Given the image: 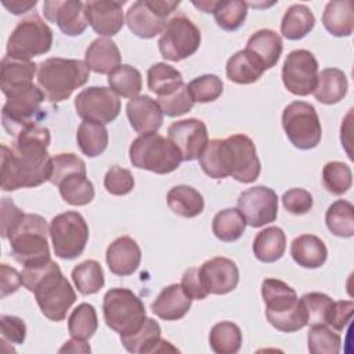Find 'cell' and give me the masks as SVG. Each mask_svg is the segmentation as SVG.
Returning a JSON list of instances; mask_svg holds the SVG:
<instances>
[{
  "instance_id": "6da1fadb",
  "label": "cell",
  "mask_w": 354,
  "mask_h": 354,
  "mask_svg": "<svg viewBox=\"0 0 354 354\" xmlns=\"http://www.w3.org/2000/svg\"><path fill=\"white\" fill-rule=\"evenodd\" d=\"M50 130L37 123L25 127L11 148L1 145L0 180L3 191L37 187L50 180Z\"/></svg>"
},
{
  "instance_id": "7a4b0ae2",
  "label": "cell",
  "mask_w": 354,
  "mask_h": 354,
  "mask_svg": "<svg viewBox=\"0 0 354 354\" xmlns=\"http://www.w3.org/2000/svg\"><path fill=\"white\" fill-rule=\"evenodd\" d=\"M199 165L214 180L232 177L243 184L256 181L261 170L254 142L245 134L210 140L199 156Z\"/></svg>"
},
{
  "instance_id": "3957f363",
  "label": "cell",
  "mask_w": 354,
  "mask_h": 354,
  "mask_svg": "<svg viewBox=\"0 0 354 354\" xmlns=\"http://www.w3.org/2000/svg\"><path fill=\"white\" fill-rule=\"evenodd\" d=\"M22 285L35 295L41 314L50 321L59 322L76 301V293L61 268L51 259L25 266L21 271Z\"/></svg>"
},
{
  "instance_id": "277c9868",
  "label": "cell",
  "mask_w": 354,
  "mask_h": 354,
  "mask_svg": "<svg viewBox=\"0 0 354 354\" xmlns=\"http://www.w3.org/2000/svg\"><path fill=\"white\" fill-rule=\"evenodd\" d=\"M90 69L84 61L47 58L39 64L37 84L50 102L68 100L72 93L87 83Z\"/></svg>"
},
{
  "instance_id": "5b68a950",
  "label": "cell",
  "mask_w": 354,
  "mask_h": 354,
  "mask_svg": "<svg viewBox=\"0 0 354 354\" xmlns=\"http://www.w3.org/2000/svg\"><path fill=\"white\" fill-rule=\"evenodd\" d=\"M267 321L281 332H296L304 328L306 313L296 290L281 279L266 278L261 282Z\"/></svg>"
},
{
  "instance_id": "8992f818",
  "label": "cell",
  "mask_w": 354,
  "mask_h": 354,
  "mask_svg": "<svg viewBox=\"0 0 354 354\" xmlns=\"http://www.w3.org/2000/svg\"><path fill=\"white\" fill-rule=\"evenodd\" d=\"M48 235L50 225H47V221L39 214L26 213L17 230L8 236L11 256L24 267L51 259Z\"/></svg>"
},
{
  "instance_id": "52a82bcc",
  "label": "cell",
  "mask_w": 354,
  "mask_h": 354,
  "mask_svg": "<svg viewBox=\"0 0 354 354\" xmlns=\"http://www.w3.org/2000/svg\"><path fill=\"white\" fill-rule=\"evenodd\" d=\"M129 156L134 167L156 174L171 173L183 162L176 145L158 133L141 134L133 140Z\"/></svg>"
},
{
  "instance_id": "ba28073f",
  "label": "cell",
  "mask_w": 354,
  "mask_h": 354,
  "mask_svg": "<svg viewBox=\"0 0 354 354\" xmlns=\"http://www.w3.org/2000/svg\"><path fill=\"white\" fill-rule=\"evenodd\" d=\"M102 313L105 324L119 336L137 332L147 319L144 303L126 288H113L105 293Z\"/></svg>"
},
{
  "instance_id": "9c48e42d",
  "label": "cell",
  "mask_w": 354,
  "mask_h": 354,
  "mask_svg": "<svg viewBox=\"0 0 354 354\" xmlns=\"http://www.w3.org/2000/svg\"><path fill=\"white\" fill-rule=\"evenodd\" d=\"M53 44L51 28L33 14L22 21L11 32L7 41V55L30 61V58L46 54Z\"/></svg>"
},
{
  "instance_id": "30bf717a",
  "label": "cell",
  "mask_w": 354,
  "mask_h": 354,
  "mask_svg": "<svg viewBox=\"0 0 354 354\" xmlns=\"http://www.w3.org/2000/svg\"><path fill=\"white\" fill-rule=\"evenodd\" d=\"M282 127L289 141L299 149L315 148L322 137V127L315 108L304 101H293L282 112Z\"/></svg>"
},
{
  "instance_id": "8fae6325",
  "label": "cell",
  "mask_w": 354,
  "mask_h": 354,
  "mask_svg": "<svg viewBox=\"0 0 354 354\" xmlns=\"http://www.w3.org/2000/svg\"><path fill=\"white\" fill-rule=\"evenodd\" d=\"M50 238L55 256L64 260L79 257L88 241V225L77 212H65L50 223Z\"/></svg>"
},
{
  "instance_id": "7c38bea8",
  "label": "cell",
  "mask_w": 354,
  "mask_h": 354,
  "mask_svg": "<svg viewBox=\"0 0 354 354\" xmlns=\"http://www.w3.org/2000/svg\"><path fill=\"white\" fill-rule=\"evenodd\" d=\"M201 32L185 15H176L167 21L158 41L165 59L178 62L196 53L201 46Z\"/></svg>"
},
{
  "instance_id": "4fadbf2b",
  "label": "cell",
  "mask_w": 354,
  "mask_h": 354,
  "mask_svg": "<svg viewBox=\"0 0 354 354\" xmlns=\"http://www.w3.org/2000/svg\"><path fill=\"white\" fill-rule=\"evenodd\" d=\"M180 6L177 0H140L126 12L129 29L141 39H152L166 28V18Z\"/></svg>"
},
{
  "instance_id": "5bb4252c",
  "label": "cell",
  "mask_w": 354,
  "mask_h": 354,
  "mask_svg": "<svg viewBox=\"0 0 354 354\" xmlns=\"http://www.w3.org/2000/svg\"><path fill=\"white\" fill-rule=\"evenodd\" d=\"M44 98L41 88L36 84L7 98L1 111V122L6 131L17 137L25 127L37 123L40 105Z\"/></svg>"
},
{
  "instance_id": "9a60e30c",
  "label": "cell",
  "mask_w": 354,
  "mask_h": 354,
  "mask_svg": "<svg viewBox=\"0 0 354 354\" xmlns=\"http://www.w3.org/2000/svg\"><path fill=\"white\" fill-rule=\"evenodd\" d=\"M122 102L119 95L108 87L83 88L75 98V109L83 120L95 123H111L120 113Z\"/></svg>"
},
{
  "instance_id": "2e32d148",
  "label": "cell",
  "mask_w": 354,
  "mask_h": 354,
  "mask_svg": "<svg viewBox=\"0 0 354 354\" xmlns=\"http://www.w3.org/2000/svg\"><path fill=\"white\" fill-rule=\"evenodd\" d=\"M318 76V62L308 50L290 51L282 66L283 86L295 95H308L313 93Z\"/></svg>"
},
{
  "instance_id": "e0dca14e",
  "label": "cell",
  "mask_w": 354,
  "mask_h": 354,
  "mask_svg": "<svg viewBox=\"0 0 354 354\" xmlns=\"http://www.w3.org/2000/svg\"><path fill=\"white\" fill-rule=\"evenodd\" d=\"M238 210L246 224L253 228L275 221L278 216V196L274 189L257 185L243 191L238 198Z\"/></svg>"
},
{
  "instance_id": "ac0fdd59",
  "label": "cell",
  "mask_w": 354,
  "mask_h": 354,
  "mask_svg": "<svg viewBox=\"0 0 354 354\" xmlns=\"http://www.w3.org/2000/svg\"><path fill=\"white\" fill-rule=\"evenodd\" d=\"M167 138L176 145L185 162L199 159L209 142L206 124L195 118L171 123L167 129Z\"/></svg>"
},
{
  "instance_id": "d6986e66",
  "label": "cell",
  "mask_w": 354,
  "mask_h": 354,
  "mask_svg": "<svg viewBox=\"0 0 354 354\" xmlns=\"http://www.w3.org/2000/svg\"><path fill=\"white\" fill-rule=\"evenodd\" d=\"M43 14L66 36H79L88 25L84 3L79 0H47L43 3Z\"/></svg>"
},
{
  "instance_id": "ffe728a7",
  "label": "cell",
  "mask_w": 354,
  "mask_h": 354,
  "mask_svg": "<svg viewBox=\"0 0 354 354\" xmlns=\"http://www.w3.org/2000/svg\"><path fill=\"white\" fill-rule=\"evenodd\" d=\"M198 270L209 295H227L239 282L238 266L228 257H213L205 261Z\"/></svg>"
},
{
  "instance_id": "44dd1931",
  "label": "cell",
  "mask_w": 354,
  "mask_h": 354,
  "mask_svg": "<svg viewBox=\"0 0 354 354\" xmlns=\"http://www.w3.org/2000/svg\"><path fill=\"white\" fill-rule=\"evenodd\" d=\"M126 1L94 0L84 3V12L88 24L101 36H115L124 24L122 6Z\"/></svg>"
},
{
  "instance_id": "7402d4cb",
  "label": "cell",
  "mask_w": 354,
  "mask_h": 354,
  "mask_svg": "<svg viewBox=\"0 0 354 354\" xmlns=\"http://www.w3.org/2000/svg\"><path fill=\"white\" fill-rule=\"evenodd\" d=\"M39 65L32 61L6 55L0 66V86L3 94L10 98L33 86V77Z\"/></svg>"
},
{
  "instance_id": "603a6c76",
  "label": "cell",
  "mask_w": 354,
  "mask_h": 354,
  "mask_svg": "<svg viewBox=\"0 0 354 354\" xmlns=\"http://www.w3.org/2000/svg\"><path fill=\"white\" fill-rule=\"evenodd\" d=\"M130 126L141 134L156 133L163 122V112L158 102L149 95H137L126 105Z\"/></svg>"
},
{
  "instance_id": "cb8c5ba5",
  "label": "cell",
  "mask_w": 354,
  "mask_h": 354,
  "mask_svg": "<svg viewBox=\"0 0 354 354\" xmlns=\"http://www.w3.org/2000/svg\"><path fill=\"white\" fill-rule=\"evenodd\" d=\"M160 326L152 319L147 318L144 325L134 333L120 336V342L124 348L130 353L148 354V353H163V351H178L170 344V342L160 337Z\"/></svg>"
},
{
  "instance_id": "d4e9b609",
  "label": "cell",
  "mask_w": 354,
  "mask_h": 354,
  "mask_svg": "<svg viewBox=\"0 0 354 354\" xmlns=\"http://www.w3.org/2000/svg\"><path fill=\"white\" fill-rule=\"evenodd\" d=\"M106 264L109 271L119 277L131 275L140 266L141 249L130 236L115 239L106 249Z\"/></svg>"
},
{
  "instance_id": "484cf974",
  "label": "cell",
  "mask_w": 354,
  "mask_h": 354,
  "mask_svg": "<svg viewBox=\"0 0 354 354\" xmlns=\"http://www.w3.org/2000/svg\"><path fill=\"white\" fill-rule=\"evenodd\" d=\"M191 301L180 283H171L162 289L151 304L152 313L165 321H177L185 317L191 308Z\"/></svg>"
},
{
  "instance_id": "4316f807",
  "label": "cell",
  "mask_w": 354,
  "mask_h": 354,
  "mask_svg": "<svg viewBox=\"0 0 354 354\" xmlns=\"http://www.w3.org/2000/svg\"><path fill=\"white\" fill-rule=\"evenodd\" d=\"M84 62L95 73L111 75L122 65V55L115 41L106 37H98L87 47Z\"/></svg>"
},
{
  "instance_id": "83f0119b",
  "label": "cell",
  "mask_w": 354,
  "mask_h": 354,
  "mask_svg": "<svg viewBox=\"0 0 354 354\" xmlns=\"http://www.w3.org/2000/svg\"><path fill=\"white\" fill-rule=\"evenodd\" d=\"M282 48V39L277 32L271 29H260L249 37L245 50L260 62L264 71H267L277 65Z\"/></svg>"
},
{
  "instance_id": "f1b7e54d",
  "label": "cell",
  "mask_w": 354,
  "mask_h": 354,
  "mask_svg": "<svg viewBox=\"0 0 354 354\" xmlns=\"http://www.w3.org/2000/svg\"><path fill=\"white\" fill-rule=\"evenodd\" d=\"M290 254L299 266L304 268H318L325 263L328 249L318 236L303 234L292 241Z\"/></svg>"
},
{
  "instance_id": "f546056e",
  "label": "cell",
  "mask_w": 354,
  "mask_h": 354,
  "mask_svg": "<svg viewBox=\"0 0 354 354\" xmlns=\"http://www.w3.org/2000/svg\"><path fill=\"white\" fill-rule=\"evenodd\" d=\"M347 88L348 83L344 72L337 68H326L318 73L313 94L317 101L332 105L344 98Z\"/></svg>"
},
{
  "instance_id": "4dcf8cb0",
  "label": "cell",
  "mask_w": 354,
  "mask_h": 354,
  "mask_svg": "<svg viewBox=\"0 0 354 354\" xmlns=\"http://www.w3.org/2000/svg\"><path fill=\"white\" fill-rule=\"evenodd\" d=\"M324 28L336 37H346L354 29V11L350 0L329 1L322 14Z\"/></svg>"
},
{
  "instance_id": "1f68e13d",
  "label": "cell",
  "mask_w": 354,
  "mask_h": 354,
  "mask_svg": "<svg viewBox=\"0 0 354 354\" xmlns=\"http://www.w3.org/2000/svg\"><path fill=\"white\" fill-rule=\"evenodd\" d=\"M166 201L173 213L185 218L199 216L205 207L202 194L189 185H176L170 188Z\"/></svg>"
},
{
  "instance_id": "d6a6232c",
  "label": "cell",
  "mask_w": 354,
  "mask_h": 354,
  "mask_svg": "<svg viewBox=\"0 0 354 354\" xmlns=\"http://www.w3.org/2000/svg\"><path fill=\"white\" fill-rule=\"evenodd\" d=\"M286 249V236L279 227H267L261 230L253 241V253L261 263H274L279 260Z\"/></svg>"
},
{
  "instance_id": "836d02e7",
  "label": "cell",
  "mask_w": 354,
  "mask_h": 354,
  "mask_svg": "<svg viewBox=\"0 0 354 354\" xmlns=\"http://www.w3.org/2000/svg\"><path fill=\"white\" fill-rule=\"evenodd\" d=\"M315 25L311 10L304 4L290 6L281 21V33L288 40H300L307 36Z\"/></svg>"
},
{
  "instance_id": "e575fe53",
  "label": "cell",
  "mask_w": 354,
  "mask_h": 354,
  "mask_svg": "<svg viewBox=\"0 0 354 354\" xmlns=\"http://www.w3.org/2000/svg\"><path fill=\"white\" fill-rule=\"evenodd\" d=\"M225 72L231 82L238 84H250L261 77L264 68L250 53L241 50L230 57L227 61Z\"/></svg>"
},
{
  "instance_id": "d590c367",
  "label": "cell",
  "mask_w": 354,
  "mask_h": 354,
  "mask_svg": "<svg viewBox=\"0 0 354 354\" xmlns=\"http://www.w3.org/2000/svg\"><path fill=\"white\" fill-rule=\"evenodd\" d=\"M76 140L80 151L88 156H100L108 147V130L105 124L83 120L77 129Z\"/></svg>"
},
{
  "instance_id": "8d00e7d4",
  "label": "cell",
  "mask_w": 354,
  "mask_h": 354,
  "mask_svg": "<svg viewBox=\"0 0 354 354\" xmlns=\"http://www.w3.org/2000/svg\"><path fill=\"white\" fill-rule=\"evenodd\" d=\"M209 344L216 354H235L242 346V332L236 324L221 321L212 328Z\"/></svg>"
},
{
  "instance_id": "74e56055",
  "label": "cell",
  "mask_w": 354,
  "mask_h": 354,
  "mask_svg": "<svg viewBox=\"0 0 354 354\" xmlns=\"http://www.w3.org/2000/svg\"><path fill=\"white\" fill-rule=\"evenodd\" d=\"M147 80L148 88L152 93L158 94V97L167 95L177 90L181 84H184L183 75L180 73V71L165 62L153 64L148 69Z\"/></svg>"
},
{
  "instance_id": "f35d334b",
  "label": "cell",
  "mask_w": 354,
  "mask_h": 354,
  "mask_svg": "<svg viewBox=\"0 0 354 354\" xmlns=\"http://www.w3.org/2000/svg\"><path fill=\"white\" fill-rule=\"evenodd\" d=\"M328 230L340 238L354 235V207L348 201L339 199L333 202L325 214Z\"/></svg>"
},
{
  "instance_id": "ab89813d",
  "label": "cell",
  "mask_w": 354,
  "mask_h": 354,
  "mask_svg": "<svg viewBox=\"0 0 354 354\" xmlns=\"http://www.w3.org/2000/svg\"><path fill=\"white\" fill-rule=\"evenodd\" d=\"M62 199L72 206H84L94 199V185L86 174H71L58 185Z\"/></svg>"
},
{
  "instance_id": "60d3db41",
  "label": "cell",
  "mask_w": 354,
  "mask_h": 354,
  "mask_svg": "<svg viewBox=\"0 0 354 354\" xmlns=\"http://www.w3.org/2000/svg\"><path fill=\"white\" fill-rule=\"evenodd\" d=\"M245 228L246 221L238 209H224L213 217V234L223 242H234L239 239Z\"/></svg>"
},
{
  "instance_id": "b9f144b4",
  "label": "cell",
  "mask_w": 354,
  "mask_h": 354,
  "mask_svg": "<svg viewBox=\"0 0 354 354\" xmlns=\"http://www.w3.org/2000/svg\"><path fill=\"white\" fill-rule=\"evenodd\" d=\"M108 84L119 97L134 98L142 88V79L138 69L123 64L108 75Z\"/></svg>"
},
{
  "instance_id": "7bdbcfd3",
  "label": "cell",
  "mask_w": 354,
  "mask_h": 354,
  "mask_svg": "<svg viewBox=\"0 0 354 354\" xmlns=\"http://www.w3.org/2000/svg\"><path fill=\"white\" fill-rule=\"evenodd\" d=\"M72 281L82 295H94L104 286V271L98 261L86 260L72 270Z\"/></svg>"
},
{
  "instance_id": "ee69618b",
  "label": "cell",
  "mask_w": 354,
  "mask_h": 354,
  "mask_svg": "<svg viewBox=\"0 0 354 354\" xmlns=\"http://www.w3.org/2000/svg\"><path fill=\"white\" fill-rule=\"evenodd\" d=\"M98 328V318L94 306L88 303L79 304L68 318V332L71 337L87 340Z\"/></svg>"
},
{
  "instance_id": "f6af8a7d",
  "label": "cell",
  "mask_w": 354,
  "mask_h": 354,
  "mask_svg": "<svg viewBox=\"0 0 354 354\" xmlns=\"http://www.w3.org/2000/svg\"><path fill=\"white\" fill-rule=\"evenodd\" d=\"M213 14L221 29L232 32L243 25L248 15V4L242 0H218Z\"/></svg>"
},
{
  "instance_id": "bcb514c9",
  "label": "cell",
  "mask_w": 354,
  "mask_h": 354,
  "mask_svg": "<svg viewBox=\"0 0 354 354\" xmlns=\"http://www.w3.org/2000/svg\"><path fill=\"white\" fill-rule=\"evenodd\" d=\"M301 306L306 313V324L310 326L315 325H328V319L332 311L333 300L319 292L306 293L300 299Z\"/></svg>"
},
{
  "instance_id": "7dc6e473",
  "label": "cell",
  "mask_w": 354,
  "mask_h": 354,
  "mask_svg": "<svg viewBox=\"0 0 354 354\" xmlns=\"http://www.w3.org/2000/svg\"><path fill=\"white\" fill-rule=\"evenodd\" d=\"M322 183L328 192L343 195L353 184L351 169L343 162H328L322 169Z\"/></svg>"
},
{
  "instance_id": "c3c4849f",
  "label": "cell",
  "mask_w": 354,
  "mask_h": 354,
  "mask_svg": "<svg viewBox=\"0 0 354 354\" xmlns=\"http://www.w3.org/2000/svg\"><path fill=\"white\" fill-rule=\"evenodd\" d=\"M307 342L311 354H337L342 347L340 336L328 325L311 326Z\"/></svg>"
},
{
  "instance_id": "681fc988",
  "label": "cell",
  "mask_w": 354,
  "mask_h": 354,
  "mask_svg": "<svg viewBox=\"0 0 354 354\" xmlns=\"http://www.w3.org/2000/svg\"><path fill=\"white\" fill-rule=\"evenodd\" d=\"M187 86L194 102H212L223 94V82L213 73L195 77Z\"/></svg>"
},
{
  "instance_id": "f907efd6",
  "label": "cell",
  "mask_w": 354,
  "mask_h": 354,
  "mask_svg": "<svg viewBox=\"0 0 354 354\" xmlns=\"http://www.w3.org/2000/svg\"><path fill=\"white\" fill-rule=\"evenodd\" d=\"M163 115L170 118H178L194 108V100L188 91V86L184 83L177 90L167 95H160L156 98Z\"/></svg>"
},
{
  "instance_id": "816d5d0a",
  "label": "cell",
  "mask_w": 354,
  "mask_h": 354,
  "mask_svg": "<svg viewBox=\"0 0 354 354\" xmlns=\"http://www.w3.org/2000/svg\"><path fill=\"white\" fill-rule=\"evenodd\" d=\"M71 174H86V163L75 153H58L51 158L50 183L59 185Z\"/></svg>"
},
{
  "instance_id": "f5cc1de1",
  "label": "cell",
  "mask_w": 354,
  "mask_h": 354,
  "mask_svg": "<svg viewBox=\"0 0 354 354\" xmlns=\"http://www.w3.org/2000/svg\"><path fill=\"white\" fill-rule=\"evenodd\" d=\"M104 187L111 195L122 196L134 188V177L130 170L120 166H112L105 173Z\"/></svg>"
},
{
  "instance_id": "db71d44e",
  "label": "cell",
  "mask_w": 354,
  "mask_h": 354,
  "mask_svg": "<svg viewBox=\"0 0 354 354\" xmlns=\"http://www.w3.org/2000/svg\"><path fill=\"white\" fill-rule=\"evenodd\" d=\"M0 333L1 342L11 344H22L26 337L25 322L15 315H0Z\"/></svg>"
},
{
  "instance_id": "11a10c76",
  "label": "cell",
  "mask_w": 354,
  "mask_h": 354,
  "mask_svg": "<svg viewBox=\"0 0 354 354\" xmlns=\"http://www.w3.org/2000/svg\"><path fill=\"white\" fill-rule=\"evenodd\" d=\"M282 205L292 214H304L313 207V196L303 188H290L282 195Z\"/></svg>"
},
{
  "instance_id": "9f6ffc18",
  "label": "cell",
  "mask_w": 354,
  "mask_h": 354,
  "mask_svg": "<svg viewBox=\"0 0 354 354\" xmlns=\"http://www.w3.org/2000/svg\"><path fill=\"white\" fill-rule=\"evenodd\" d=\"M0 214H1L0 232H1V236L4 239H8V236L17 230V227L22 221L25 213L11 199L3 198L1 199Z\"/></svg>"
},
{
  "instance_id": "6f0895ef",
  "label": "cell",
  "mask_w": 354,
  "mask_h": 354,
  "mask_svg": "<svg viewBox=\"0 0 354 354\" xmlns=\"http://www.w3.org/2000/svg\"><path fill=\"white\" fill-rule=\"evenodd\" d=\"M180 285L184 289L185 295L192 300H202L209 295L202 283L199 270L196 267H191L183 274Z\"/></svg>"
},
{
  "instance_id": "680465c9",
  "label": "cell",
  "mask_w": 354,
  "mask_h": 354,
  "mask_svg": "<svg viewBox=\"0 0 354 354\" xmlns=\"http://www.w3.org/2000/svg\"><path fill=\"white\" fill-rule=\"evenodd\" d=\"M354 311V303L351 300L333 301L332 311L328 319V326L335 330H343L351 319Z\"/></svg>"
},
{
  "instance_id": "91938a15",
  "label": "cell",
  "mask_w": 354,
  "mask_h": 354,
  "mask_svg": "<svg viewBox=\"0 0 354 354\" xmlns=\"http://www.w3.org/2000/svg\"><path fill=\"white\" fill-rule=\"evenodd\" d=\"M1 277H0V281H1V286H0V297L4 299L6 296L8 295H12L15 293L19 286L22 285V278H21V272H18L15 268L10 267L8 264L3 263L1 267Z\"/></svg>"
},
{
  "instance_id": "94428289",
  "label": "cell",
  "mask_w": 354,
  "mask_h": 354,
  "mask_svg": "<svg viewBox=\"0 0 354 354\" xmlns=\"http://www.w3.org/2000/svg\"><path fill=\"white\" fill-rule=\"evenodd\" d=\"M37 4L36 0H11V3L8 1H3V6L12 14L19 15L24 14L26 11H29L30 8H33Z\"/></svg>"
},
{
  "instance_id": "6125c7cd",
  "label": "cell",
  "mask_w": 354,
  "mask_h": 354,
  "mask_svg": "<svg viewBox=\"0 0 354 354\" xmlns=\"http://www.w3.org/2000/svg\"><path fill=\"white\" fill-rule=\"evenodd\" d=\"M59 353H90L91 348L90 346L86 343V340H80V339H75L72 337L71 340L65 342V344L58 350Z\"/></svg>"
},
{
  "instance_id": "be15d7a7",
  "label": "cell",
  "mask_w": 354,
  "mask_h": 354,
  "mask_svg": "<svg viewBox=\"0 0 354 354\" xmlns=\"http://www.w3.org/2000/svg\"><path fill=\"white\" fill-rule=\"evenodd\" d=\"M192 4L203 12H213L218 4V0H199V1H192Z\"/></svg>"
}]
</instances>
